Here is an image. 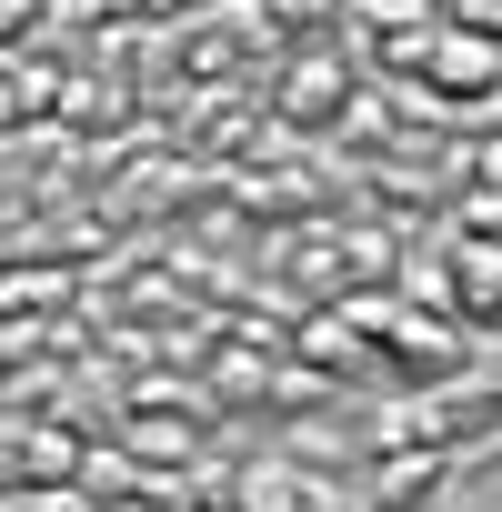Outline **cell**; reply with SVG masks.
I'll return each mask as SVG.
<instances>
[{
	"instance_id": "7a4b0ae2",
	"label": "cell",
	"mask_w": 502,
	"mask_h": 512,
	"mask_svg": "<svg viewBox=\"0 0 502 512\" xmlns=\"http://www.w3.org/2000/svg\"><path fill=\"white\" fill-rule=\"evenodd\" d=\"M432 71H442V91H492L502 81V41L492 31H432Z\"/></svg>"
},
{
	"instance_id": "5b68a950",
	"label": "cell",
	"mask_w": 502,
	"mask_h": 512,
	"mask_svg": "<svg viewBox=\"0 0 502 512\" xmlns=\"http://www.w3.org/2000/svg\"><path fill=\"white\" fill-rule=\"evenodd\" d=\"M121 442L131 452H191V422L181 412H141V422H121Z\"/></svg>"
},
{
	"instance_id": "52a82bcc",
	"label": "cell",
	"mask_w": 502,
	"mask_h": 512,
	"mask_svg": "<svg viewBox=\"0 0 502 512\" xmlns=\"http://www.w3.org/2000/svg\"><path fill=\"white\" fill-rule=\"evenodd\" d=\"M472 231H502V191H492V181L462 201V241H472Z\"/></svg>"
},
{
	"instance_id": "9c48e42d",
	"label": "cell",
	"mask_w": 502,
	"mask_h": 512,
	"mask_svg": "<svg viewBox=\"0 0 502 512\" xmlns=\"http://www.w3.org/2000/svg\"><path fill=\"white\" fill-rule=\"evenodd\" d=\"M31 21V0H0V31H21Z\"/></svg>"
},
{
	"instance_id": "3957f363",
	"label": "cell",
	"mask_w": 502,
	"mask_h": 512,
	"mask_svg": "<svg viewBox=\"0 0 502 512\" xmlns=\"http://www.w3.org/2000/svg\"><path fill=\"white\" fill-rule=\"evenodd\" d=\"M382 342H392L402 362H462V332H452V322H432V312H402V302H392Z\"/></svg>"
},
{
	"instance_id": "277c9868",
	"label": "cell",
	"mask_w": 502,
	"mask_h": 512,
	"mask_svg": "<svg viewBox=\"0 0 502 512\" xmlns=\"http://www.w3.org/2000/svg\"><path fill=\"white\" fill-rule=\"evenodd\" d=\"M452 292H472V302L502 292V241H462L452 231Z\"/></svg>"
},
{
	"instance_id": "8992f818",
	"label": "cell",
	"mask_w": 502,
	"mask_h": 512,
	"mask_svg": "<svg viewBox=\"0 0 502 512\" xmlns=\"http://www.w3.org/2000/svg\"><path fill=\"white\" fill-rule=\"evenodd\" d=\"M282 101H292V111H332V101H342V81H332V61H302Z\"/></svg>"
},
{
	"instance_id": "ba28073f",
	"label": "cell",
	"mask_w": 502,
	"mask_h": 512,
	"mask_svg": "<svg viewBox=\"0 0 502 512\" xmlns=\"http://www.w3.org/2000/svg\"><path fill=\"white\" fill-rule=\"evenodd\" d=\"M472 171H482V181H492V191H502V131H492V141H482V151H472Z\"/></svg>"
},
{
	"instance_id": "6da1fadb",
	"label": "cell",
	"mask_w": 502,
	"mask_h": 512,
	"mask_svg": "<svg viewBox=\"0 0 502 512\" xmlns=\"http://www.w3.org/2000/svg\"><path fill=\"white\" fill-rule=\"evenodd\" d=\"M231 512H342V492L322 472H302V462H251L241 492H231Z\"/></svg>"
}]
</instances>
